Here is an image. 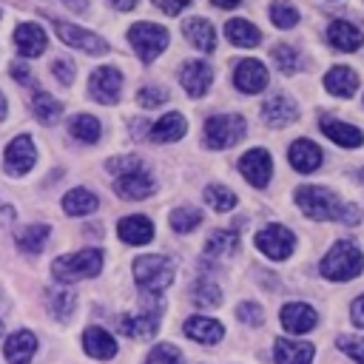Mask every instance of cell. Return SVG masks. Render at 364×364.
I'll list each match as a JSON object with an SVG mask.
<instances>
[{
	"mask_svg": "<svg viewBox=\"0 0 364 364\" xmlns=\"http://www.w3.org/2000/svg\"><path fill=\"white\" fill-rule=\"evenodd\" d=\"M48 225H28V228H23L20 233H17V247L20 250H26V253H40L43 250V245L48 242Z\"/></svg>",
	"mask_w": 364,
	"mask_h": 364,
	"instance_id": "34",
	"label": "cell"
},
{
	"mask_svg": "<svg viewBox=\"0 0 364 364\" xmlns=\"http://www.w3.org/2000/svg\"><path fill=\"white\" fill-rule=\"evenodd\" d=\"M134 279L145 293H162L173 282V264L165 256H139L134 262Z\"/></svg>",
	"mask_w": 364,
	"mask_h": 364,
	"instance_id": "6",
	"label": "cell"
},
{
	"mask_svg": "<svg viewBox=\"0 0 364 364\" xmlns=\"http://www.w3.org/2000/svg\"><path fill=\"white\" fill-rule=\"evenodd\" d=\"M182 330H185L188 338H193L199 344H216L225 336V327L216 318H208V316H191Z\"/></svg>",
	"mask_w": 364,
	"mask_h": 364,
	"instance_id": "25",
	"label": "cell"
},
{
	"mask_svg": "<svg viewBox=\"0 0 364 364\" xmlns=\"http://www.w3.org/2000/svg\"><path fill=\"white\" fill-rule=\"evenodd\" d=\"M154 6L156 9H162L165 14H171V17H176L185 6H191V0H154Z\"/></svg>",
	"mask_w": 364,
	"mask_h": 364,
	"instance_id": "48",
	"label": "cell"
},
{
	"mask_svg": "<svg viewBox=\"0 0 364 364\" xmlns=\"http://www.w3.org/2000/svg\"><path fill=\"white\" fill-rule=\"evenodd\" d=\"M247 131V122L242 114H213L205 119L202 128V139L210 151H225L230 145H236Z\"/></svg>",
	"mask_w": 364,
	"mask_h": 364,
	"instance_id": "3",
	"label": "cell"
},
{
	"mask_svg": "<svg viewBox=\"0 0 364 364\" xmlns=\"http://www.w3.org/2000/svg\"><path fill=\"white\" fill-rule=\"evenodd\" d=\"M239 247V233L236 230H213L205 242V256H228Z\"/></svg>",
	"mask_w": 364,
	"mask_h": 364,
	"instance_id": "35",
	"label": "cell"
},
{
	"mask_svg": "<svg viewBox=\"0 0 364 364\" xmlns=\"http://www.w3.org/2000/svg\"><path fill=\"white\" fill-rule=\"evenodd\" d=\"M119 91H122V74H119V68L102 65V68L91 71V77H88V94L97 102L114 105L119 100Z\"/></svg>",
	"mask_w": 364,
	"mask_h": 364,
	"instance_id": "8",
	"label": "cell"
},
{
	"mask_svg": "<svg viewBox=\"0 0 364 364\" xmlns=\"http://www.w3.org/2000/svg\"><path fill=\"white\" fill-rule=\"evenodd\" d=\"M46 301H48V310L57 318H68L74 313V304H77V299H74L71 290H48L46 293Z\"/></svg>",
	"mask_w": 364,
	"mask_h": 364,
	"instance_id": "41",
	"label": "cell"
},
{
	"mask_svg": "<svg viewBox=\"0 0 364 364\" xmlns=\"http://www.w3.org/2000/svg\"><path fill=\"white\" fill-rule=\"evenodd\" d=\"M321 131H324L327 139H333V142L341 145V148H358V145L364 142V131H361V128L347 125V122L333 119V117H324V119H321Z\"/></svg>",
	"mask_w": 364,
	"mask_h": 364,
	"instance_id": "24",
	"label": "cell"
},
{
	"mask_svg": "<svg viewBox=\"0 0 364 364\" xmlns=\"http://www.w3.org/2000/svg\"><path fill=\"white\" fill-rule=\"evenodd\" d=\"M168 40H171L168 37V28L165 26H156V23H148V20L134 23L128 28V43L134 46V51H136V57L142 63H154L168 48Z\"/></svg>",
	"mask_w": 364,
	"mask_h": 364,
	"instance_id": "5",
	"label": "cell"
},
{
	"mask_svg": "<svg viewBox=\"0 0 364 364\" xmlns=\"http://www.w3.org/2000/svg\"><path fill=\"white\" fill-rule=\"evenodd\" d=\"M296 205L301 208L304 216H310V219H316V222H327V219L341 222V216H344L341 199H338L333 191L318 188V185H301V188L296 191Z\"/></svg>",
	"mask_w": 364,
	"mask_h": 364,
	"instance_id": "2",
	"label": "cell"
},
{
	"mask_svg": "<svg viewBox=\"0 0 364 364\" xmlns=\"http://www.w3.org/2000/svg\"><path fill=\"white\" fill-rule=\"evenodd\" d=\"M324 88L333 94V97H353L355 88H358V77L353 68L347 65H333L327 74H324Z\"/></svg>",
	"mask_w": 364,
	"mask_h": 364,
	"instance_id": "28",
	"label": "cell"
},
{
	"mask_svg": "<svg viewBox=\"0 0 364 364\" xmlns=\"http://www.w3.org/2000/svg\"><path fill=\"white\" fill-rule=\"evenodd\" d=\"M239 173L253 185V188H264L273 176V159L264 148H250L247 154H242L239 159Z\"/></svg>",
	"mask_w": 364,
	"mask_h": 364,
	"instance_id": "11",
	"label": "cell"
},
{
	"mask_svg": "<svg viewBox=\"0 0 364 364\" xmlns=\"http://www.w3.org/2000/svg\"><path fill=\"white\" fill-rule=\"evenodd\" d=\"M179 82L188 91V97H202L213 82V71L205 60H185L179 68Z\"/></svg>",
	"mask_w": 364,
	"mask_h": 364,
	"instance_id": "14",
	"label": "cell"
},
{
	"mask_svg": "<svg viewBox=\"0 0 364 364\" xmlns=\"http://www.w3.org/2000/svg\"><path fill=\"white\" fill-rule=\"evenodd\" d=\"M270 20L276 28H293L299 23V9L287 0H273L270 3Z\"/></svg>",
	"mask_w": 364,
	"mask_h": 364,
	"instance_id": "38",
	"label": "cell"
},
{
	"mask_svg": "<svg viewBox=\"0 0 364 364\" xmlns=\"http://www.w3.org/2000/svg\"><path fill=\"white\" fill-rule=\"evenodd\" d=\"M148 364H185V358H182V353H179L173 344L159 341V344L148 353Z\"/></svg>",
	"mask_w": 364,
	"mask_h": 364,
	"instance_id": "42",
	"label": "cell"
},
{
	"mask_svg": "<svg viewBox=\"0 0 364 364\" xmlns=\"http://www.w3.org/2000/svg\"><path fill=\"white\" fill-rule=\"evenodd\" d=\"M154 179L145 173V168H136V171H128V173H119L117 182H114V191L122 196V199H145L154 193Z\"/></svg>",
	"mask_w": 364,
	"mask_h": 364,
	"instance_id": "16",
	"label": "cell"
},
{
	"mask_svg": "<svg viewBox=\"0 0 364 364\" xmlns=\"http://www.w3.org/2000/svg\"><path fill=\"white\" fill-rule=\"evenodd\" d=\"M338 350H344L358 364H364V338H358V336H338Z\"/></svg>",
	"mask_w": 364,
	"mask_h": 364,
	"instance_id": "44",
	"label": "cell"
},
{
	"mask_svg": "<svg viewBox=\"0 0 364 364\" xmlns=\"http://www.w3.org/2000/svg\"><path fill=\"white\" fill-rule=\"evenodd\" d=\"M327 43L338 51H355L364 46V34H361V28H355L347 20H333L327 26Z\"/></svg>",
	"mask_w": 364,
	"mask_h": 364,
	"instance_id": "21",
	"label": "cell"
},
{
	"mask_svg": "<svg viewBox=\"0 0 364 364\" xmlns=\"http://www.w3.org/2000/svg\"><path fill=\"white\" fill-rule=\"evenodd\" d=\"M182 31H185V37H188V43L196 48V51H213L216 48V31H213V26L205 20V17H188L185 23H182Z\"/></svg>",
	"mask_w": 364,
	"mask_h": 364,
	"instance_id": "23",
	"label": "cell"
},
{
	"mask_svg": "<svg viewBox=\"0 0 364 364\" xmlns=\"http://www.w3.org/2000/svg\"><path fill=\"white\" fill-rule=\"evenodd\" d=\"M199 222H202V210H199V208L182 205V208L171 210V228L179 230V233H188V230L199 228Z\"/></svg>",
	"mask_w": 364,
	"mask_h": 364,
	"instance_id": "39",
	"label": "cell"
},
{
	"mask_svg": "<svg viewBox=\"0 0 364 364\" xmlns=\"http://www.w3.org/2000/svg\"><path fill=\"white\" fill-rule=\"evenodd\" d=\"M51 71H54V77H57L63 85H71V82H74V65H71L68 60H54Z\"/></svg>",
	"mask_w": 364,
	"mask_h": 364,
	"instance_id": "47",
	"label": "cell"
},
{
	"mask_svg": "<svg viewBox=\"0 0 364 364\" xmlns=\"http://www.w3.org/2000/svg\"><path fill=\"white\" fill-rule=\"evenodd\" d=\"M11 219H14V208L11 205H3L0 208V225H9Z\"/></svg>",
	"mask_w": 364,
	"mask_h": 364,
	"instance_id": "51",
	"label": "cell"
},
{
	"mask_svg": "<svg viewBox=\"0 0 364 364\" xmlns=\"http://www.w3.org/2000/svg\"><path fill=\"white\" fill-rule=\"evenodd\" d=\"M185 131H188L185 117H182V114H176V111H171V114L159 117V119L151 125L148 136H151V142H176V139H182V136H185Z\"/></svg>",
	"mask_w": 364,
	"mask_h": 364,
	"instance_id": "26",
	"label": "cell"
},
{
	"mask_svg": "<svg viewBox=\"0 0 364 364\" xmlns=\"http://www.w3.org/2000/svg\"><path fill=\"white\" fill-rule=\"evenodd\" d=\"M6 173H11V176H23V173H28L31 168H34V159H37V151H34V142H31V136H26V134H20V136H14L9 145H6Z\"/></svg>",
	"mask_w": 364,
	"mask_h": 364,
	"instance_id": "10",
	"label": "cell"
},
{
	"mask_svg": "<svg viewBox=\"0 0 364 364\" xmlns=\"http://www.w3.org/2000/svg\"><path fill=\"white\" fill-rule=\"evenodd\" d=\"M225 37H228V43H233V46H239V48H253V46L262 43V31H259L250 20H242V17L228 20Z\"/></svg>",
	"mask_w": 364,
	"mask_h": 364,
	"instance_id": "30",
	"label": "cell"
},
{
	"mask_svg": "<svg viewBox=\"0 0 364 364\" xmlns=\"http://www.w3.org/2000/svg\"><path fill=\"white\" fill-rule=\"evenodd\" d=\"M3 117H6V97L0 94V119H3Z\"/></svg>",
	"mask_w": 364,
	"mask_h": 364,
	"instance_id": "55",
	"label": "cell"
},
{
	"mask_svg": "<svg viewBox=\"0 0 364 364\" xmlns=\"http://www.w3.org/2000/svg\"><path fill=\"white\" fill-rule=\"evenodd\" d=\"M65 3H71L74 11H85V0H65Z\"/></svg>",
	"mask_w": 364,
	"mask_h": 364,
	"instance_id": "54",
	"label": "cell"
},
{
	"mask_svg": "<svg viewBox=\"0 0 364 364\" xmlns=\"http://www.w3.org/2000/svg\"><path fill=\"white\" fill-rule=\"evenodd\" d=\"M68 131H71V136H74V139L94 145V142L100 139V134H102V125H100V119H97V117H91V114H77V117H71Z\"/></svg>",
	"mask_w": 364,
	"mask_h": 364,
	"instance_id": "32",
	"label": "cell"
},
{
	"mask_svg": "<svg viewBox=\"0 0 364 364\" xmlns=\"http://www.w3.org/2000/svg\"><path fill=\"white\" fill-rule=\"evenodd\" d=\"M270 57H273V63H276V68H279L282 74H296V71L304 65V60H301L299 48L284 46V43H279V46L270 51Z\"/></svg>",
	"mask_w": 364,
	"mask_h": 364,
	"instance_id": "36",
	"label": "cell"
},
{
	"mask_svg": "<svg viewBox=\"0 0 364 364\" xmlns=\"http://www.w3.org/2000/svg\"><path fill=\"white\" fill-rule=\"evenodd\" d=\"M0 333H3V321H0Z\"/></svg>",
	"mask_w": 364,
	"mask_h": 364,
	"instance_id": "56",
	"label": "cell"
},
{
	"mask_svg": "<svg viewBox=\"0 0 364 364\" xmlns=\"http://www.w3.org/2000/svg\"><path fill=\"white\" fill-rule=\"evenodd\" d=\"M236 316H239L242 321H247V324H262V318H264V313H262V307H259L256 301H242V304L236 307Z\"/></svg>",
	"mask_w": 364,
	"mask_h": 364,
	"instance_id": "46",
	"label": "cell"
},
{
	"mask_svg": "<svg viewBox=\"0 0 364 364\" xmlns=\"http://www.w3.org/2000/svg\"><path fill=\"white\" fill-rule=\"evenodd\" d=\"M287 159L293 165V171L299 173H313L318 165H321V148L310 139H296L290 148H287Z\"/></svg>",
	"mask_w": 364,
	"mask_h": 364,
	"instance_id": "20",
	"label": "cell"
},
{
	"mask_svg": "<svg viewBox=\"0 0 364 364\" xmlns=\"http://www.w3.org/2000/svg\"><path fill=\"white\" fill-rule=\"evenodd\" d=\"M46 31L37 26V23H20L14 28V46L20 51V57H40L46 51Z\"/></svg>",
	"mask_w": 364,
	"mask_h": 364,
	"instance_id": "18",
	"label": "cell"
},
{
	"mask_svg": "<svg viewBox=\"0 0 364 364\" xmlns=\"http://www.w3.org/2000/svg\"><path fill=\"white\" fill-rule=\"evenodd\" d=\"M313 355H316V347L310 341H293V338H276L273 341L276 364H310Z\"/></svg>",
	"mask_w": 364,
	"mask_h": 364,
	"instance_id": "17",
	"label": "cell"
},
{
	"mask_svg": "<svg viewBox=\"0 0 364 364\" xmlns=\"http://www.w3.org/2000/svg\"><path fill=\"white\" fill-rule=\"evenodd\" d=\"M54 28H57V37L71 48H80L85 54H105L108 51V43L88 28H80L71 23H54Z\"/></svg>",
	"mask_w": 364,
	"mask_h": 364,
	"instance_id": "12",
	"label": "cell"
},
{
	"mask_svg": "<svg viewBox=\"0 0 364 364\" xmlns=\"http://www.w3.org/2000/svg\"><path fill=\"white\" fill-rule=\"evenodd\" d=\"M159 313H162V301L154 304L151 310L145 313H122L117 318V327L119 333H125L128 338H136V341H148L159 333Z\"/></svg>",
	"mask_w": 364,
	"mask_h": 364,
	"instance_id": "7",
	"label": "cell"
},
{
	"mask_svg": "<svg viewBox=\"0 0 364 364\" xmlns=\"http://www.w3.org/2000/svg\"><path fill=\"white\" fill-rule=\"evenodd\" d=\"M350 316H353V321L358 324V327H364V293L353 301V307H350Z\"/></svg>",
	"mask_w": 364,
	"mask_h": 364,
	"instance_id": "50",
	"label": "cell"
},
{
	"mask_svg": "<svg viewBox=\"0 0 364 364\" xmlns=\"http://www.w3.org/2000/svg\"><path fill=\"white\" fill-rule=\"evenodd\" d=\"M262 119L270 125V128H284L290 125L293 119H299V105L287 97V94H273L264 100L262 105Z\"/></svg>",
	"mask_w": 364,
	"mask_h": 364,
	"instance_id": "15",
	"label": "cell"
},
{
	"mask_svg": "<svg viewBox=\"0 0 364 364\" xmlns=\"http://www.w3.org/2000/svg\"><path fill=\"white\" fill-rule=\"evenodd\" d=\"M11 77H14L20 85H31V71H28L23 63H11Z\"/></svg>",
	"mask_w": 364,
	"mask_h": 364,
	"instance_id": "49",
	"label": "cell"
},
{
	"mask_svg": "<svg viewBox=\"0 0 364 364\" xmlns=\"http://www.w3.org/2000/svg\"><path fill=\"white\" fill-rule=\"evenodd\" d=\"M168 100V91L162 88V85H142L139 91H136V102L142 105V108H156V105H162Z\"/></svg>",
	"mask_w": 364,
	"mask_h": 364,
	"instance_id": "43",
	"label": "cell"
},
{
	"mask_svg": "<svg viewBox=\"0 0 364 364\" xmlns=\"http://www.w3.org/2000/svg\"><path fill=\"white\" fill-rule=\"evenodd\" d=\"M205 202L213 208V210H219V213H225V210H233L236 208V193L233 191H228L225 185H208L205 188Z\"/></svg>",
	"mask_w": 364,
	"mask_h": 364,
	"instance_id": "37",
	"label": "cell"
},
{
	"mask_svg": "<svg viewBox=\"0 0 364 364\" xmlns=\"http://www.w3.org/2000/svg\"><path fill=\"white\" fill-rule=\"evenodd\" d=\"M111 3H114L119 11H131V9L136 6V0H111Z\"/></svg>",
	"mask_w": 364,
	"mask_h": 364,
	"instance_id": "53",
	"label": "cell"
},
{
	"mask_svg": "<svg viewBox=\"0 0 364 364\" xmlns=\"http://www.w3.org/2000/svg\"><path fill=\"white\" fill-rule=\"evenodd\" d=\"M34 350H37V338H34V333H28V330L11 333V336L6 338V344H3V355H6L9 364H28L31 355H34Z\"/></svg>",
	"mask_w": 364,
	"mask_h": 364,
	"instance_id": "22",
	"label": "cell"
},
{
	"mask_svg": "<svg viewBox=\"0 0 364 364\" xmlns=\"http://www.w3.org/2000/svg\"><path fill=\"white\" fill-rule=\"evenodd\" d=\"M97 205H100V199H97L91 191H85V188H71V191L63 196V210H65L68 216H85V213H94Z\"/></svg>",
	"mask_w": 364,
	"mask_h": 364,
	"instance_id": "31",
	"label": "cell"
},
{
	"mask_svg": "<svg viewBox=\"0 0 364 364\" xmlns=\"http://www.w3.org/2000/svg\"><path fill=\"white\" fill-rule=\"evenodd\" d=\"M82 347L91 358H114L117 355V341L102 327H88L82 333Z\"/></svg>",
	"mask_w": 364,
	"mask_h": 364,
	"instance_id": "29",
	"label": "cell"
},
{
	"mask_svg": "<svg viewBox=\"0 0 364 364\" xmlns=\"http://www.w3.org/2000/svg\"><path fill=\"white\" fill-rule=\"evenodd\" d=\"M100 267H102V250H97V247H85V250H80V253H68V256L54 259L51 273H54L57 282L71 284V282L97 276Z\"/></svg>",
	"mask_w": 364,
	"mask_h": 364,
	"instance_id": "4",
	"label": "cell"
},
{
	"mask_svg": "<svg viewBox=\"0 0 364 364\" xmlns=\"http://www.w3.org/2000/svg\"><path fill=\"white\" fill-rule=\"evenodd\" d=\"M193 304L196 307H216L222 304V290L219 284H213L210 279H199L193 284Z\"/></svg>",
	"mask_w": 364,
	"mask_h": 364,
	"instance_id": "40",
	"label": "cell"
},
{
	"mask_svg": "<svg viewBox=\"0 0 364 364\" xmlns=\"http://www.w3.org/2000/svg\"><path fill=\"white\" fill-rule=\"evenodd\" d=\"M111 173H128V171H136V168H142V162L136 159V156H114V159H108V165H105Z\"/></svg>",
	"mask_w": 364,
	"mask_h": 364,
	"instance_id": "45",
	"label": "cell"
},
{
	"mask_svg": "<svg viewBox=\"0 0 364 364\" xmlns=\"http://www.w3.org/2000/svg\"><path fill=\"white\" fill-rule=\"evenodd\" d=\"M318 324V316L310 304H301V301H290L282 307V327L287 333H307Z\"/></svg>",
	"mask_w": 364,
	"mask_h": 364,
	"instance_id": "19",
	"label": "cell"
},
{
	"mask_svg": "<svg viewBox=\"0 0 364 364\" xmlns=\"http://www.w3.org/2000/svg\"><path fill=\"white\" fill-rule=\"evenodd\" d=\"M267 80H270V74H267L264 63H259L253 57L242 60L236 65V71H233V85L242 94H259V91H264L267 88Z\"/></svg>",
	"mask_w": 364,
	"mask_h": 364,
	"instance_id": "13",
	"label": "cell"
},
{
	"mask_svg": "<svg viewBox=\"0 0 364 364\" xmlns=\"http://www.w3.org/2000/svg\"><path fill=\"white\" fill-rule=\"evenodd\" d=\"M210 3H213L216 9H236L242 0H210Z\"/></svg>",
	"mask_w": 364,
	"mask_h": 364,
	"instance_id": "52",
	"label": "cell"
},
{
	"mask_svg": "<svg viewBox=\"0 0 364 364\" xmlns=\"http://www.w3.org/2000/svg\"><path fill=\"white\" fill-rule=\"evenodd\" d=\"M117 233L125 245H148L154 239V225L148 216H125L119 219Z\"/></svg>",
	"mask_w": 364,
	"mask_h": 364,
	"instance_id": "27",
	"label": "cell"
},
{
	"mask_svg": "<svg viewBox=\"0 0 364 364\" xmlns=\"http://www.w3.org/2000/svg\"><path fill=\"white\" fill-rule=\"evenodd\" d=\"M31 108H34V117H37L43 125H54V122L60 119V114H63V105H60L51 94H46V91H37V94L31 97Z\"/></svg>",
	"mask_w": 364,
	"mask_h": 364,
	"instance_id": "33",
	"label": "cell"
},
{
	"mask_svg": "<svg viewBox=\"0 0 364 364\" xmlns=\"http://www.w3.org/2000/svg\"><path fill=\"white\" fill-rule=\"evenodd\" d=\"M361 267H364V253L358 250V245L353 239L336 242L318 264L321 276L330 279V282H350L361 273Z\"/></svg>",
	"mask_w": 364,
	"mask_h": 364,
	"instance_id": "1",
	"label": "cell"
},
{
	"mask_svg": "<svg viewBox=\"0 0 364 364\" xmlns=\"http://www.w3.org/2000/svg\"><path fill=\"white\" fill-rule=\"evenodd\" d=\"M293 245H296V236H293L284 225H267V228H262V230L256 233V247H259L264 256L276 259V262L287 259V256L293 253Z\"/></svg>",
	"mask_w": 364,
	"mask_h": 364,
	"instance_id": "9",
	"label": "cell"
}]
</instances>
